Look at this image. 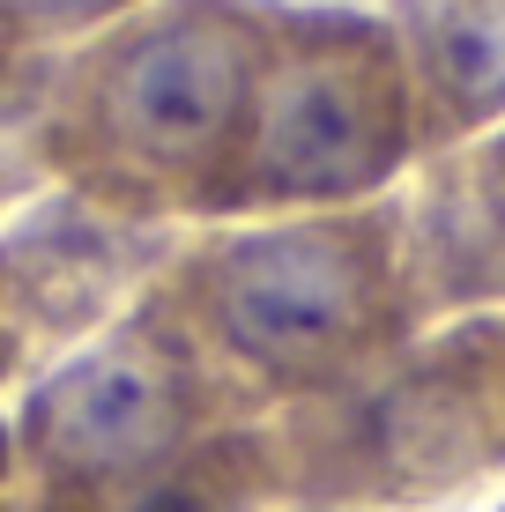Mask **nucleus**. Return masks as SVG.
<instances>
[{
	"mask_svg": "<svg viewBox=\"0 0 505 512\" xmlns=\"http://www.w3.org/2000/svg\"><path fill=\"white\" fill-rule=\"evenodd\" d=\"M283 0H149L60 75V134L127 179H216L238 156Z\"/></svg>",
	"mask_w": 505,
	"mask_h": 512,
	"instance_id": "nucleus-1",
	"label": "nucleus"
},
{
	"mask_svg": "<svg viewBox=\"0 0 505 512\" xmlns=\"http://www.w3.org/2000/svg\"><path fill=\"white\" fill-rule=\"evenodd\" d=\"M416 82L387 23L357 8H283L231 171V201H357L416 149Z\"/></svg>",
	"mask_w": 505,
	"mask_h": 512,
	"instance_id": "nucleus-2",
	"label": "nucleus"
},
{
	"mask_svg": "<svg viewBox=\"0 0 505 512\" xmlns=\"http://www.w3.org/2000/svg\"><path fill=\"white\" fill-rule=\"evenodd\" d=\"M387 216H327L253 231L201 260V320L231 357L283 386L357 372L402 334L409 282Z\"/></svg>",
	"mask_w": 505,
	"mask_h": 512,
	"instance_id": "nucleus-3",
	"label": "nucleus"
},
{
	"mask_svg": "<svg viewBox=\"0 0 505 512\" xmlns=\"http://www.w3.org/2000/svg\"><path fill=\"white\" fill-rule=\"evenodd\" d=\"M357 483L379 498H439L505 468V320H476L409 357L357 401Z\"/></svg>",
	"mask_w": 505,
	"mask_h": 512,
	"instance_id": "nucleus-4",
	"label": "nucleus"
},
{
	"mask_svg": "<svg viewBox=\"0 0 505 512\" xmlns=\"http://www.w3.org/2000/svg\"><path fill=\"white\" fill-rule=\"evenodd\" d=\"M194 423V372L164 334L134 327L97 357L67 364L30 401L38 468L60 483H127L149 475Z\"/></svg>",
	"mask_w": 505,
	"mask_h": 512,
	"instance_id": "nucleus-5",
	"label": "nucleus"
},
{
	"mask_svg": "<svg viewBox=\"0 0 505 512\" xmlns=\"http://www.w3.org/2000/svg\"><path fill=\"white\" fill-rule=\"evenodd\" d=\"M416 82V134L468 141L505 119V0H387Z\"/></svg>",
	"mask_w": 505,
	"mask_h": 512,
	"instance_id": "nucleus-6",
	"label": "nucleus"
},
{
	"mask_svg": "<svg viewBox=\"0 0 505 512\" xmlns=\"http://www.w3.org/2000/svg\"><path fill=\"white\" fill-rule=\"evenodd\" d=\"M416 290L431 305H505V134L439 164L416 208Z\"/></svg>",
	"mask_w": 505,
	"mask_h": 512,
	"instance_id": "nucleus-7",
	"label": "nucleus"
},
{
	"mask_svg": "<svg viewBox=\"0 0 505 512\" xmlns=\"http://www.w3.org/2000/svg\"><path fill=\"white\" fill-rule=\"evenodd\" d=\"M149 0H0V45H38V38H97L119 15Z\"/></svg>",
	"mask_w": 505,
	"mask_h": 512,
	"instance_id": "nucleus-8",
	"label": "nucleus"
},
{
	"mask_svg": "<svg viewBox=\"0 0 505 512\" xmlns=\"http://www.w3.org/2000/svg\"><path fill=\"white\" fill-rule=\"evenodd\" d=\"M134 512H238V505L216 498V483H208V475H186V483H171V490H156V498H142Z\"/></svg>",
	"mask_w": 505,
	"mask_h": 512,
	"instance_id": "nucleus-9",
	"label": "nucleus"
}]
</instances>
